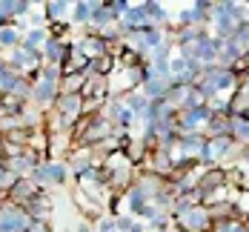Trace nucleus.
<instances>
[{
  "mask_svg": "<svg viewBox=\"0 0 249 232\" xmlns=\"http://www.w3.org/2000/svg\"><path fill=\"white\" fill-rule=\"evenodd\" d=\"M18 40H20V35L15 26H0V46H15Z\"/></svg>",
  "mask_w": 249,
  "mask_h": 232,
  "instance_id": "obj_1",
  "label": "nucleus"
}]
</instances>
